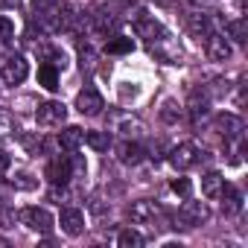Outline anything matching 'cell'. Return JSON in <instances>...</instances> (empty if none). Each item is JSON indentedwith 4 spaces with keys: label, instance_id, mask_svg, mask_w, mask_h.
<instances>
[{
    "label": "cell",
    "instance_id": "1",
    "mask_svg": "<svg viewBox=\"0 0 248 248\" xmlns=\"http://www.w3.org/2000/svg\"><path fill=\"white\" fill-rule=\"evenodd\" d=\"M207 219H210V210H207L204 202H184L181 213L172 216V228H196Z\"/></svg>",
    "mask_w": 248,
    "mask_h": 248
},
{
    "label": "cell",
    "instance_id": "2",
    "mask_svg": "<svg viewBox=\"0 0 248 248\" xmlns=\"http://www.w3.org/2000/svg\"><path fill=\"white\" fill-rule=\"evenodd\" d=\"M21 222L30 228V231H38V233H50L56 219L47 207H24L21 210Z\"/></svg>",
    "mask_w": 248,
    "mask_h": 248
},
{
    "label": "cell",
    "instance_id": "3",
    "mask_svg": "<svg viewBox=\"0 0 248 248\" xmlns=\"http://www.w3.org/2000/svg\"><path fill=\"white\" fill-rule=\"evenodd\" d=\"M0 76H3V85H21L27 76H30V64H27V59H21V56H12V59H6L3 62V70H0Z\"/></svg>",
    "mask_w": 248,
    "mask_h": 248
},
{
    "label": "cell",
    "instance_id": "4",
    "mask_svg": "<svg viewBox=\"0 0 248 248\" xmlns=\"http://www.w3.org/2000/svg\"><path fill=\"white\" fill-rule=\"evenodd\" d=\"M64 117H67V108H64V102H56V99L41 102L38 111H35V120L41 123V126H62Z\"/></svg>",
    "mask_w": 248,
    "mask_h": 248
},
{
    "label": "cell",
    "instance_id": "5",
    "mask_svg": "<svg viewBox=\"0 0 248 248\" xmlns=\"http://www.w3.org/2000/svg\"><path fill=\"white\" fill-rule=\"evenodd\" d=\"M76 108H79V114H85V117H96V114L105 108V99H102V93H99L96 88H85V91L76 93Z\"/></svg>",
    "mask_w": 248,
    "mask_h": 248
},
{
    "label": "cell",
    "instance_id": "6",
    "mask_svg": "<svg viewBox=\"0 0 248 248\" xmlns=\"http://www.w3.org/2000/svg\"><path fill=\"white\" fill-rule=\"evenodd\" d=\"M170 164L178 170V172H184V170H190V167H196L199 164V149H196V143H178L172 152H170Z\"/></svg>",
    "mask_w": 248,
    "mask_h": 248
},
{
    "label": "cell",
    "instance_id": "7",
    "mask_svg": "<svg viewBox=\"0 0 248 248\" xmlns=\"http://www.w3.org/2000/svg\"><path fill=\"white\" fill-rule=\"evenodd\" d=\"M44 175L50 178V184H56V187L62 184V187H64V184L73 178V164H70V158H67V155H56V158L47 164V172H44Z\"/></svg>",
    "mask_w": 248,
    "mask_h": 248
},
{
    "label": "cell",
    "instance_id": "8",
    "mask_svg": "<svg viewBox=\"0 0 248 248\" xmlns=\"http://www.w3.org/2000/svg\"><path fill=\"white\" fill-rule=\"evenodd\" d=\"M204 56H207L210 62H228V59H231V44H228V38L219 35V32H207V35H204Z\"/></svg>",
    "mask_w": 248,
    "mask_h": 248
},
{
    "label": "cell",
    "instance_id": "9",
    "mask_svg": "<svg viewBox=\"0 0 248 248\" xmlns=\"http://www.w3.org/2000/svg\"><path fill=\"white\" fill-rule=\"evenodd\" d=\"M158 204L155 202H146V199H140V202H132V207H129V219H132V225H149V222H155L158 219Z\"/></svg>",
    "mask_w": 248,
    "mask_h": 248
},
{
    "label": "cell",
    "instance_id": "10",
    "mask_svg": "<svg viewBox=\"0 0 248 248\" xmlns=\"http://www.w3.org/2000/svg\"><path fill=\"white\" fill-rule=\"evenodd\" d=\"M59 225L67 236H79V233H85V213L79 207H64L59 216Z\"/></svg>",
    "mask_w": 248,
    "mask_h": 248
},
{
    "label": "cell",
    "instance_id": "11",
    "mask_svg": "<svg viewBox=\"0 0 248 248\" xmlns=\"http://www.w3.org/2000/svg\"><path fill=\"white\" fill-rule=\"evenodd\" d=\"M216 129L228 138V140H239L242 138V132H245V123H242V117H236V114H219L216 117Z\"/></svg>",
    "mask_w": 248,
    "mask_h": 248
},
{
    "label": "cell",
    "instance_id": "12",
    "mask_svg": "<svg viewBox=\"0 0 248 248\" xmlns=\"http://www.w3.org/2000/svg\"><path fill=\"white\" fill-rule=\"evenodd\" d=\"M143 155H146V149H143L140 143H135V140H123V143H117V158H120V164L138 167V164L143 161Z\"/></svg>",
    "mask_w": 248,
    "mask_h": 248
},
{
    "label": "cell",
    "instance_id": "13",
    "mask_svg": "<svg viewBox=\"0 0 248 248\" xmlns=\"http://www.w3.org/2000/svg\"><path fill=\"white\" fill-rule=\"evenodd\" d=\"M187 111H190V117H193L196 123H199V120H204V117H207V111H210V93H207V91H202V88H196V91L190 93Z\"/></svg>",
    "mask_w": 248,
    "mask_h": 248
},
{
    "label": "cell",
    "instance_id": "14",
    "mask_svg": "<svg viewBox=\"0 0 248 248\" xmlns=\"http://www.w3.org/2000/svg\"><path fill=\"white\" fill-rule=\"evenodd\" d=\"M135 32L146 41H158V35H164L161 24H155L152 18H146V12H138L135 15Z\"/></svg>",
    "mask_w": 248,
    "mask_h": 248
},
{
    "label": "cell",
    "instance_id": "15",
    "mask_svg": "<svg viewBox=\"0 0 248 248\" xmlns=\"http://www.w3.org/2000/svg\"><path fill=\"white\" fill-rule=\"evenodd\" d=\"M114 129H117L120 135H126V138H138V135L146 132L143 123H140L138 117H129V114H114Z\"/></svg>",
    "mask_w": 248,
    "mask_h": 248
},
{
    "label": "cell",
    "instance_id": "16",
    "mask_svg": "<svg viewBox=\"0 0 248 248\" xmlns=\"http://www.w3.org/2000/svg\"><path fill=\"white\" fill-rule=\"evenodd\" d=\"M82 143H85V132H82L79 126H64V129L59 132V146H62L64 152H76Z\"/></svg>",
    "mask_w": 248,
    "mask_h": 248
},
{
    "label": "cell",
    "instance_id": "17",
    "mask_svg": "<svg viewBox=\"0 0 248 248\" xmlns=\"http://www.w3.org/2000/svg\"><path fill=\"white\" fill-rule=\"evenodd\" d=\"M219 196L225 199V202H222V210H225V216H236V213L242 210V196H239V190H236L233 184H222Z\"/></svg>",
    "mask_w": 248,
    "mask_h": 248
},
{
    "label": "cell",
    "instance_id": "18",
    "mask_svg": "<svg viewBox=\"0 0 248 248\" xmlns=\"http://www.w3.org/2000/svg\"><path fill=\"white\" fill-rule=\"evenodd\" d=\"M184 24H187V30H190L196 38H204V35L210 32V18L202 15V12H190V15L184 18Z\"/></svg>",
    "mask_w": 248,
    "mask_h": 248
},
{
    "label": "cell",
    "instance_id": "19",
    "mask_svg": "<svg viewBox=\"0 0 248 248\" xmlns=\"http://www.w3.org/2000/svg\"><path fill=\"white\" fill-rule=\"evenodd\" d=\"M38 85H44L47 91H56L59 88V70H56L53 62H44L38 67Z\"/></svg>",
    "mask_w": 248,
    "mask_h": 248
},
{
    "label": "cell",
    "instance_id": "20",
    "mask_svg": "<svg viewBox=\"0 0 248 248\" xmlns=\"http://www.w3.org/2000/svg\"><path fill=\"white\" fill-rule=\"evenodd\" d=\"M85 143L93 152H108L111 149V135L108 132H85Z\"/></svg>",
    "mask_w": 248,
    "mask_h": 248
},
{
    "label": "cell",
    "instance_id": "21",
    "mask_svg": "<svg viewBox=\"0 0 248 248\" xmlns=\"http://www.w3.org/2000/svg\"><path fill=\"white\" fill-rule=\"evenodd\" d=\"M225 30H228V35H231L236 44H245V41H248V24H245V18H233V21H228Z\"/></svg>",
    "mask_w": 248,
    "mask_h": 248
},
{
    "label": "cell",
    "instance_id": "22",
    "mask_svg": "<svg viewBox=\"0 0 248 248\" xmlns=\"http://www.w3.org/2000/svg\"><path fill=\"white\" fill-rule=\"evenodd\" d=\"M222 184H225V178H222L219 172H207V175L202 178V193H204L207 199H216L219 190H222Z\"/></svg>",
    "mask_w": 248,
    "mask_h": 248
},
{
    "label": "cell",
    "instance_id": "23",
    "mask_svg": "<svg viewBox=\"0 0 248 248\" xmlns=\"http://www.w3.org/2000/svg\"><path fill=\"white\" fill-rule=\"evenodd\" d=\"M105 50H108L111 56H126V53H132V50H135V41H132V38L117 35V38H111V41L105 44Z\"/></svg>",
    "mask_w": 248,
    "mask_h": 248
},
{
    "label": "cell",
    "instance_id": "24",
    "mask_svg": "<svg viewBox=\"0 0 248 248\" xmlns=\"http://www.w3.org/2000/svg\"><path fill=\"white\" fill-rule=\"evenodd\" d=\"M117 245H120V248H140V245H143V236H140L135 228H126V231H120Z\"/></svg>",
    "mask_w": 248,
    "mask_h": 248
},
{
    "label": "cell",
    "instance_id": "25",
    "mask_svg": "<svg viewBox=\"0 0 248 248\" xmlns=\"http://www.w3.org/2000/svg\"><path fill=\"white\" fill-rule=\"evenodd\" d=\"M161 120H164V123H178V120H181V105H178L175 99H167L164 108H161Z\"/></svg>",
    "mask_w": 248,
    "mask_h": 248
},
{
    "label": "cell",
    "instance_id": "26",
    "mask_svg": "<svg viewBox=\"0 0 248 248\" xmlns=\"http://www.w3.org/2000/svg\"><path fill=\"white\" fill-rule=\"evenodd\" d=\"M15 132V117L9 111H0V135H9Z\"/></svg>",
    "mask_w": 248,
    "mask_h": 248
},
{
    "label": "cell",
    "instance_id": "27",
    "mask_svg": "<svg viewBox=\"0 0 248 248\" xmlns=\"http://www.w3.org/2000/svg\"><path fill=\"white\" fill-rule=\"evenodd\" d=\"M15 35V24L9 18H0V41H9Z\"/></svg>",
    "mask_w": 248,
    "mask_h": 248
},
{
    "label": "cell",
    "instance_id": "28",
    "mask_svg": "<svg viewBox=\"0 0 248 248\" xmlns=\"http://www.w3.org/2000/svg\"><path fill=\"white\" fill-rule=\"evenodd\" d=\"M190 190H193V184H190L187 178H175V181H172V193H178V196H184V199H187V196H190Z\"/></svg>",
    "mask_w": 248,
    "mask_h": 248
},
{
    "label": "cell",
    "instance_id": "29",
    "mask_svg": "<svg viewBox=\"0 0 248 248\" xmlns=\"http://www.w3.org/2000/svg\"><path fill=\"white\" fill-rule=\"evenodd\" d=\"M21 140H24V146H27V149L32 152V155H38V152H41V146H44L38 135H32V138H21Z\"/></svg>",
    "mask_w": 248,
    "mask_h": 248
},
{
    "label": "cell",
    "instance_id": "30",
    "mask_svg": "<svg viewBox=\"0 0 248 248\" xmlns=\"http://www.w3.org/2000/svg\"><path fill=\"white\" fill-rule=\"evenodd\" d=\"M15 187H24V190H32L35 187V181H30V175L27 172H21V175H15V181H12Z\"/></svg>",
    "mask_w": 248,
    "mask_h": 248
},
{
    "label": "cell",
    "instance_id": "31",
    "mask_svg": "<svg viewBox=\"0 0 248 248\" xmlns=\"http://www.w3.org/2000/svg\"><path fill=\"white\" fill-rule=\"evenodd\" d=\"M9 164H12V161H9V155H6V152H0V175L9 170Z\"/></svg>",
    "mask_w": 248,
    "mask_h": 248
},
{
    "label": "cell",
    "instance_id": "32",
    "mask_svg": "<svg viewBox=\"0 0 248 248\" xmlns=\"http://www.w3.org/2000/svg\"><path fill=\"white\" fill-rule=\"evenodd\" d=\"M21 0H0V9H18Z\"/></svg>",
    "mask_w": 248,
    "mask_h": 248
},
{
    "label": "cell",
    "instance_id": "33",
    "mask_svg": "<svg viewBox=\"0 0 248 248\" xmlns=\"http://www.w3.org/2000/svg\"><path fill=\"white\" fill-rule=\"evenodd\" d=\"M0 245H9V239H6V236H0Z\"/></svg>",
    "mask_w": 248,
    "mask_h": 248
},
{
    "label": "cell",
    "instance_id": "34",
    "mask_svg": "<svg viewBox=\"0 0 248 248\" xmlns=\"http://www.w3.org/2000/svg\"><path fill=\"white\" fill-rule=\"evenodd\" d=\"M161 3H167V0H161Z\"/></svg>",
    "mask_w": 248,
    "mask_h": 248
}]
</instances>
